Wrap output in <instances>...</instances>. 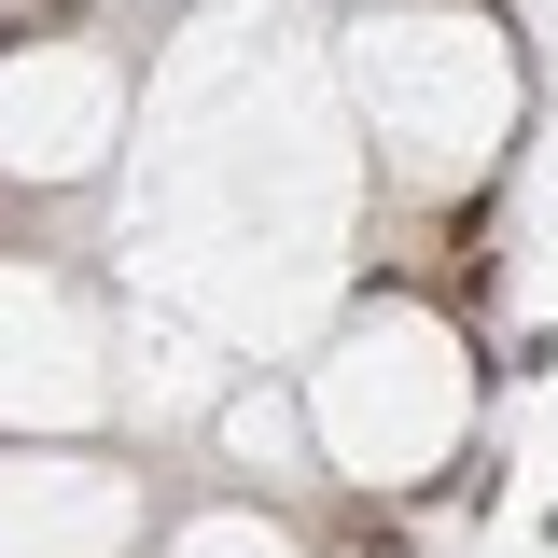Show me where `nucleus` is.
<instances>
[{
  "instance_id": "nucleus-1",
  "label": "nucleus",
  "mask_w": 558,
  "mask_h": 558,
  "mask_svg": "<svg viewBox=\"0 0 558 558\" xmlns=\"http://www.w3.org/2000/svg\"><path fill=\"white\" fill-rule=\"evenodd\" d=\"M349 98L391 154V209H447L517 140V43L475 0H377L349 14Z\"/></svg>"
},
{
  "instance_id": "nucleus-2",
  "label": "nucleus",
  "mask_w": 558,
  "mask_h": 558,
  "mask_svg": "<svg viewBox=\"0 0 558 558\" xmlns=\"http://www.w3.org/2000/svg\"><path fill=\"white\" fill-rule=\"evenodd\" d=\"M293 405H307L322 488H377V502H405V488H433L461 447H475V349H461L447 307L377 293V307L307 363Z\"/></svg>"
},
{
  "instance_id": "nucleus-3",
  "label": "nucleus",
  "mask_w": 558,
  "mask_h": 558,
  "mask_svg": "<svg viewBox=\"0 0 558 558\" xmlns=\"http://www.w3.org/2000/svg\"><path fill=\"white\" fill-rule=\"evenodd\" d=\"M112 307L84 266L0 252V433H98L112 418Z\"/></svg>"
},
{
  "instance_id": "nucleus-4",
  "label": "nucleus",
  "mask_w": 558,
  "mask_h": 558,
  "mask_svg": "<svg viewBox=\"0 0 558 558\" xmlns=\"http://www.w3.org/2000/svg\"><path fill=\"white\" fill-rule=\"evenodd\" d=\"M154 475L98 433H0V558H154Z\"/></svg>"
},
{
  "instance_id": "nucleus-5",
  "label": "nucleus",
  "mask_w": 558,
  "mask_h": 558,
  "mask_svg": "<svg viewBox=\"0 0 558 558\" xmlns=\"http://www.w3.org/2000/svg\"><path fill=\"white\" fill-rule=\"evenodd\" d=\"M126 140V70L98 43H14L0 57V182H98Z\"/></svg>"
},
{
  "instance_id": "nucleus-6",
  "label": "nucleus",
  "mask_w": 558,
  "mask_h": 558,
  "mask_svg": "<svg viewBox=\"0 0 558 558\" xmlns=\"http://www.w3.org/2000/svg\"><path fill=\"white\" fill-rule=\"evenodd\" d=\"M196 433H209V461L252 488V502H293V517H307V488H322V447H307V405H293L279 377L223 391V405H209Z\"/></svg>"
},
{
  "instance_id": "nucleus-7",
  "label": "nucleus",
  "mask_w": 558,
  "mask_h": 558,
  "mask_svg": "<svg viewBox=\"0 0 558 558\" xmlns=\"http://www.w3.org/2000/svg\"><path fill=\"white\" fill-rule=\"evenodd\" d=\"M154 558H307V517H293V502H252V488H223V502L154 517Z\"/></svg>"
},
{
  "instance_id": "nucleus-8",
  "label": "nucleus",
  "mask_w": 558,
  "mask_h": 558,
  "mask_svg": "<svg viewBox=\"0 0 558 558\" xmlns=\"http://www.w3.org/2000/svg\"><path fill=\"white\" fill-rule=\"evenodd\" d=\"M112 14H196V0H112Z\"/></svg>"
},
{
  "instance_id": "nucleus-9",
  "label": "nucleus",
  "mask_w": 558,
  "mask_h": 558,
  "mask_svg": "<svg viewBox=\"0 0 558 558\" xmlns=\"http://www.w3.org/2000/svg\"><path fill=\"white\" fill-rule=\"evenodd\" d=\"M349 14H377V0H349Z\"/></svg>"
}]
</instances>
